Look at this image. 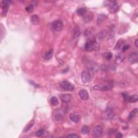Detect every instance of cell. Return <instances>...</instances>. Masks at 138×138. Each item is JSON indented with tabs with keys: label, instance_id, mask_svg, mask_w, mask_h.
Listing matches in <instances>:
<instances>
[{
	"label": "cell",
	"instance_id": "6da1fadb",
	"mask_svg": "<svg viewBox=\"0 0 138 138\" xmlns=\"http://www.w3.org/2000/svg\"><path fill=\"white\" fill-rule=\"evenodd\" d=\"M100 49V45L95 39L91 38L88 39L85 45V49L88 51H97Z\"/></svg>",
	"mask_w": 138,
	"mask_h": 138
},
{
	"label": "cell",
	"instance_id": "7a4b0ae2",
	"mask_svg": "<svg viewBox=\"0 0 138 138\" xmlns=\"http://www.w3.org/2000/svg\"><path fill=\"white\" fill-rule=\"evenodd\" d=\"M59 86L63 90L68 91H72L74 90V86L71 83L67 80L62 81L59 83Z\"/></svg>",
	"mask_w": 138,
	"mask_h": 138
},
{
	"label": "cell",
	"instance_id": "3957f363",
	"mask_svg": "<svg viewBox=\"0 0 138 138\" xmlns=\"http://www.w3.org/2000/svg\"><path fill=\"white\" fill-rule=\"evenodd\" d=\"M103 128L102 127V126L98 125L96 126L94 128L92 132V135L93 137L95 138H99L103 134Z\"/></svg>",
	"mask_w": 138,
	"mask_h": 138
},
{
	"label": "cell",
	"instance_id": "277c9868",
	"mask_svg": "<svg viewBox=\"0 0 138 138\" xmlns=\"http://www.w3.org/2000/svg\"><path fill=\"white\" fill-rule=\"evenodd\" d=\"M52 26L53 29L56 31H61L63 28V24L60 20H57L52 22Z\"/></svg>",
	"mask_w": 138,
	"mask_h": 138
},
{
	"label": "cell",
	"instance_id": "5b68a950",
	"mask_svg": "<svg viewBox=\"0 0 138 138\" xmlns=\"http://www.w3.org/2000/svg\"><path fill=\"white\" fill-rule=\"evenodd\" d=\"M86 67L88 70L91 71L92 72H97L98 69H99V67H98V64L95 63V62L92 61H89L88 62Z\"/></svg>",
	"mask_w": 138,
	"mask_h": 138
},
{
	"label": "cell",
	"instance_id": "8992f818",
	"mask_svg": "<svg viewBox=\"0 0 138 138\" xmlns=\"http://www.w3.org/2000/svg\"><path fill=\"white\" fill-rule=\"evenodd\" d=\"M92 79V77L90 72L88 71H83L82 73V80L83 83H86L90 82Z\"/></svg>",
	"mask_w": 138,
	"mask_h": 138
},
{
	"label": "cell",
	"instance_id": "52a82bcc",
	"mask_svg": "<svg viewBox=\"0 0 138 138\" xmlns=\"http://www.w3.org/2000/svg\"><path fill=\"white\" fill-rule=\"evenodd\" d=\"M119 9V5L116 1L111 2L109 3V11L111 14H114L116 13Z\"/></svg>",
	"mask_w": 138,
	"mask_h": 138
},
{
	"label": "cell",
	"instance_id": "ba28073f",
	"mask_svg": "<svg viewBox=\"0 0 138 138\" xmlns=\"http://www.w3.org/2000/svg\"><path fill=\"white\" fill-rule=\"evenodd\" d=\"M59 97L64 103H69L72 99V96L70 94H61L59 96Z\"/></svg>",
	"mask_w": 138,
	"mask_h": 138
},
{
	"label": "cell",
	"instance_id": "9c48e42d",
	"mask_svg": "<svg viewBox=\"0 0 138 138\" xmlns=\"http://www.w3.org/2000/svg\"><path fill=\"white\" fill-rule=\"evenodd\" d=\"M93 17V15L92 13H86L85 14L83 15V20H84L85 23H89L92 20Z\"/></svg>",
	"mask_w": 138,
	"mask_h": 138
},
{
	"label": "cell",
	"instance_id": "30bf717a",
	"mask_svg": "<svg viewBox=\"0 0 138 138\" xmlns=\"http://www.w3.org/2000/svg\"><path fill=\"white\" fill-rule=\"evenodd\" d=\"M128 60L131 63H135L138 60V53L137 51L132 54L128 58Z\"/></svg>",
	"mask_w": 138,
	"mask_h": 138
},
{
	"label": "cell",
	"instance_id": "8fae6325",
	"mask_svg": "<svg viewBox=\"0 0 138 138\" xmlns=\"http://www.w3.org/2000/svg\"><path fill=\"white\" fill-rule=\"evenodd\" d=\"M79 96L83 100H86L88 98V92L85 90H81L79 92Z\"/></svg>",
	"mask_w": 138,
	"mask_h": 138
},
{
	"label": "cell",
	"instance_id": "7c38bea8",
	"mask_svg": "<svg viewBox=\"0 0 138 138\" xmlns=\"http://www.w3.org/2000/svg\"><path fill=\"white\" fill-rule=\"evenodd\" d=\"M54 50H53L52 49H50L48 51L45 53L44 55H43V58L46 60H50L51 59L53 55H54Z\"/></svg>",
	"mask_w": 138,
	"mask_h": 138
},
{
	"label": "cell",
	"instance_id": "4fadbf2b",
	"mask_svg": "<svg viewBox=\"0 0 138 138\" xmlns=\"http://www.w3.org/2000/svg\"><path fill=\"white\" fill-rule=\"evenodd\" d=\"M70 119L74 122L75 123H78L80 120V117L79 115L76 113H71L69 116Z\"/></svg>",
	"mask_w": 138,
	"mask_h": 138
},
{
	"label": "cell",
	"instance_id": "5bb4252c",
	"mask_svg": "<svg viewBox=\"0 0 138 138\" xmlns=\"http://www.w3.org/2000/svg\"><path fill=\"white\" fill-rule=\"evenodd\" d=\"M125 58V55L122 54V53H120V54H118L116 56V59H115V62H116V64H120V63L123 61V60Z\"/></svg>",
	"mask_w": 138,
	"mask_h": 138
},
{
	"label": "cell",
	"instance_id": "9a60e30c",
	"mask_svg": "<svg viewBox=\"0 0 138 138\" xmlns=\"http://www.w3.org/2000/svg\"><path fill=\"white\" fill-rule=\"evenodd\" d=\"M93 88L97 90L103 91H109L111 89L110 87L109 86H100L98 85L94 86Z\"/></svg>",
	"mask_w": 138,
	"mask_h": 138
},
{
	"label": "cell",
	"instance_id": "2e32d148",
	"mask_svg": "<svg viewBox=\"0 0 138 138\" xmlns=\"http://www.w3.org/2000/svg\"><path fill=\"white\" fill-rule=\"evenodd\" d=\"M106 35H107L106 31L105 30H102L100 32V33L98 34L97 36V38L99 41H102L105 38Z\"/></svg>",
	"mask_w": 138,
	"mask_h": 138
},
{
	"label": "cell",
	"instance_id": "e0dca14e",
	"mask_svg": "<svg viewBox=\"0 0 138 138\" xmlns=\"http://www.w3.org/2000/svg\"><path fill=\"white\" fill-rule=\"evenodd\" d=\"M30 22H31L33 24L37 25L39 23V20L38 17L37 15H33L30 17Z\"/></svg>",
	"mask_w": 138,
	"mask_h": 138
},
{
	"label": "cell",
	"instance_id": "ac0fdd59",
	"mask_svg": "<svg viewBox=\"0 0 138 138\" xmlns=\"http://www.w3.org/2000/svg\"><path fill=\"white\" fill-rule=\"evenodd\" d=\"M34 123H35V122H34L33 120L30 121L29 123L26 125L25 127H24V130H23L24 133H26V132H27L29 131V130L32 128V127L33 126V125H34Z\"/></svg>",
	"mask_w": 138,
	"mask_h": 138
},
{
	"label": "cell",
	"instance_id": "d6986e66",
	"mask_svg": "<svg viewBox=\"0 0 138 138\" xmlns=\"http://www.w3.org/2000/svg\"><path fill=\"white\" fill-rule=\"evenodd\" d=\"M124 43V41L123 39H119L116 45V46H115V48H114L115 50H120L121 48H122V45H123Z\"/></svg>",
	"mask_w": 138,
	"mask_h": 138
},
{
	"label": "cell",
	"instance_id": "ffe728a7",
	"mask_svg": "<svg viewBox=\"0 0 138 138\" xmlns=\"http://www.w3.org/2000/svg\"><path fill=\"white\" fill-rule=\"evenodd\" d=\"M47 134H48L47 132L46 131H45L44 130H40L36 132V135L37 137H45V135H47Z\"/></svg>",
	"mask_w": 138,
	"mask_h": 138
},
{
	"label": "cell",
	"instance_id": "44dd1931",
	"mask_svg": "<svg viewBox=\"0 0 138 138\" xmlns=\"http://www.w3.org/2000/svg\"><path fill=\"white\" fill-rule=\"evenodd\" d=\"M107 18V16L105 15H100L98 16V20H97V24L98 25H100Z\"/></svg>",
	"mask_w": 138,
	"mask_h": 138
},
{
	"label": "cell",
	"instance_id": "7402d4cb",
	"mask_svg": "<svg viewBox=\"0 0 138 138\" xmlns=\"http://www.w3.org/2000/svg\"><path fill=\"white\" fill-rule=\"evenodd\" d=\"M76 12L79 16H83L86 13V10L85 8H79L77 9Z\"/></svg>",
	"mask_w": 138,
	"mask_h": 138
},
{
	"label": "cell",
	"instance_id": "603a6c76",
	"mask_svg": "<svg viewBox=\"0 0 138 138\" xmlns=\"http://www.w3.org/2000/svg\"><path fill=\"white\" fill-rule=\"evenodd\" d=\"M81 132L83 134H87L89 133L90 128L88 126H84L81 128Z\"/></svg>",
	"mask_w": 138,
	"mask_h": 138
},
{
	"label": "cell",
	"instance_id": "cb8c5ba5",
	"mask_svg": "<svg viewBox=\"0 0 138 138\" xmlns=\"http://www.w3.org/2000/svg\"><path fill=\"white\" fill-rule=\"evenodd\" d=\"M138 100V97L137 96L134 95V96H132L131 97H130L128 98V100L130 103H135L137 102Z\"/></svg>",
	"mask_w": 138,
	"mask_h": 138
},
{
	"label": "cell",
	"instance_id": "d4e9b609",
	"mask_svg": "<svg viewBox=\"0 0 138 138\" xmlns=\"http://www.w3.org/2000/svg\"><path fill=\"white\" fill-rule=\"evenodd\" d=\"M51 104L52 106H57L59 104V101L57 98L56 97H52L51 98Z\"/></svg>",
	"mask_w": 138,
	"mask_h": 138
},
{
	"label": "cell",
	"instance_id": "484cf974",
	"mask_svg": "<svg viewBox=\"0 0 138 138\" xmlns=\"http://www.w3.org/2000/svg\"><path fill=\"white\" fill-rule=\"evenodd\" d=\"M137 109H134L133 110H132L131 111V112L130 113L129 116H128V120H131L133 119L134 117H135L136 113H137Z\"/></svg>",
	"mask_w": 138,
	"mask_h": 138
},
{
	"label": "cell",
	"instance_id": "4316f807",
	"mask_svg": "<svg viewBox=\"0 0 138 138\" xmlns=\"http://www.w3.org/2000/svg\"><path fill=\"white\" fill-rule=\"evenodd\" d=\"M33 4H30L28 5L27 6L25 7V10L27 11L28 13H31L33 10Z\"/></svg>",
	"mask_w": 138,
	"mask_h": 138
},
{
	"label": "cell",
	"instance_id": "83f0119b",
	"mask_svg": "<svg viewBox=\"0 0 138 138\" xmlns=\"http://www.w3.org/2000/svg\"><path fill=\"white\" fill-rule=\"evenodd\" d=\"M103 57L106 60H109L112 57V54L109 52H105L103 54Z\"/></svg>",
	"mask_w": 138,
	"mask_h": 138
},
{
	"label": "cell",
	"instance_id": "f1b7e54d",
	"mask_svg": "<svg viewBox=\"0 0 138 138\" xmlns=\"http://www.w3.org/2000/svg\"><path fill=\"white\" fill-rule=\"evenodd\" d=\"M11 3H12V1H10V0H7V1H2L3 7L8 8L10 6V4H11Z\"/></svg>",
	"mask_w": 138,
	"mask_h": 138
},
{
	"label": "cell",
	"instance_id": "f546056e",
	"mask_svg": "<svg viewBox=\"0 0 138 138\" xmlns=\"http://www.w3.org/2000/svg\"><path fill=\"white\" fill-rule=\"evenodd\" d=\"M79 35H80V30H79V28L78 26H77V27L75 28V31L74 35H73V37H74V38H77V37H78Z\"/></svg>",
	"mask_w": 138,
	"mask_h": 138
},
{
	"label": "cell",
	"instance_id": "4dcf8cb0",
	"mask_svg": "<svg viewBox=\"0 0 138 138\" xmlns=\"http://www.w3.org/2000/svg\"><path fill=\"white\" fill-rule=\"evenodd\" d=\"M92 34V30L91 29L86 30L85 33V36L87 37H91Z\"/></svg>",
	"mask_w": 138,
	"mask_h": 138
},
{
	"label": "cell",
	"instance_id": "1f68e13d",
	"mask_svg": "<svg viewBox=\"0 0 138 138\" xmlns=\"http://www.w3.org/2000/svg\"><path fill=\"white\" fill-rule=\"evenodd\" d=\"M130 48V45H124V46L122 48V50L123 52L126 51H127L128 49H129Z\"/></svg>",
	"mask_w": 138,
	"mask_h": 138
},
{
	"label": "cell",
	"instance_id": "d6a6232c",
	"mask_svg": "<svg viewBox=\"0 0 138 138\" xmlns=\"http://www.w3.org/2000/svg\"><path fill=\"white\" fill-rule=\"evenodd\" d=\"M67 138H79V136L78 135H77V134H75V133H72L71 134L69 135H67Z\"/></svg>",
	"mask_w": 138,
	"mask_h": 138
},
{
	"label": "cell",
	"instance_id": "836d02e7",
	"mask_svg": "<svg viewBox=\"0 0 138 138\" xmlns=\"http://www.w3.org/2000/svg\"><path fill=\"white\" fill-rule=\"evenodd\" d=\"M116 137L117 138H121L123 137V135H122L121 133H119H119H117Z\"/></svg>",
	"mask_w": 138,
	"mask_h": 138
},
{
	"label": "cell",
	"instance_id": "e575fe53",
	"mask_svg": "<svg viewBox=\"0 0 138 138\" xmlns=\"http://www.w3.org/2000/svg\"><path fill=\"white\" fill-rule=\"evenodd\" d=\"M122 94H123V97L124 98V99L125 100H127V99H128V98H129V97H128V95H127V94H125V93H123Z\"/></svg>",
	"mask_w": 138,
	"mask_h": 138
},
{
	"label": "cell",
	"instance_id": "d590c367",
	"mask_svg": "<svg viewBox=\"0 0 138 138\" xmlns=\"http://www.w3.org/2000/svg\"><path fill=\"white\" fill-rule=\"evenodd\" d=\"M135 44L136 45V46L137 47H138V39H137L135 40Z\"/></svg>",
	"mask_w": 138,
	"mask_h": 138
}]
</instances>
